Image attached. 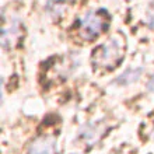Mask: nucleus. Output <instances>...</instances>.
<instances>
[{
  "mask_svg": "<svg viewBox=\"0 0 154 154\" xmlns=\"http://www.w3.org/2000/svg\"><path fill=\"white\" fill-rule=\"evenodd\" d=\"M109 25V16L105 10H90L80 17L77 31L81 39L93 41L105 32Z\"/></svg>",
  "mask_w": 154,
  "mask_h": 154,
  "instance_id": "1",
  "label": "nucleus"
},
{
  "mask_svg": "<svg viewBox=\"0 0 154 154\" xmlns=\"http://www.w3.org/2000/svg\"><path fill=\"white\" fill-rule=\"evenodd\" d=\"M146 24L154 29V2H151L146 11Z\"/></svg>",
  "mask_w": 154,
  "mask_h": 154,
  "instance_id": "6",
  "label": "nucleus"
},
{
  "mask_svg": "<svg viewBox=\"0 0 154 154\" xmlns=\"http://www.w3.org/2000/svg\"><path fill=\"white\" fill-rule=\"evenodd\" d=\"M142 72H143L142 69H128L125 73L119 76V79H118L116 81L122 85L132 84V83H134V81H137L139 79H140Z\"/></svg>",
  "mask_w": 154,
  "mask_h": 154,
  "instance_id": "5",
  "label": "nucleus"
},
{
  "mask_svg": "<svg viewBox=\"0 0 154 154\" xmlns=\"http://www.w3.org/2000/svg\"><path fill=\"white\" fill-rule=\"evenodd\" d=\"M20 20L16 17L7 18L6 14H3V27H2V45H3V48H11V45L20 38Z\"/></svg>",
  "mask_w": 154,
  "mask_h": 154,
  "instance_id": "3",
  "label": "nucleus"
},
{
  "mask_svg": "<svg viewBox=\"0 0 154 154\" xmlns=\"http://www.w3.org/2000/svg\"><path fill=\"white\" fill-rule=\"evenodd\" d=\"M125 39L122 35L116 34L111 37L104 45H100L93 52V62L95 66L116 67L123 59Z\"/></svg>",
  "mask_w": 154,
  "mask_h": 154,
  "instance_id": "2",
  "label": "nucleus"
},
{
  "mask_svg": "<svg viewBox=\"0 0 154 154\" xmlns=\"http://www.w3.org/2000/svg\"><path fill=\"white\" fill-rule=\"evenodd\" d=\"M147 90H149L150 93H154V73H153V76L150 77V80L147 81Z\"/></svg>",
  "mask_w": 154,
  "mask_h": 154,
  "instance_id": "8",
  "label": "nucleus"
},
{
  "mask_svg": "<svg viewBox=\"0 0 154 154\" xmlns=\"http://www.w3.org/2000/svg\"><path fill=\"white\" fill-rule=\"evenodd\" d=\"M70 0H46V11L52 18H60L66 14Z\"/></svg>",
  "mask_w": 154,
  "mask_h": 154,
  "instance_id": "4",
  "label": "nucleus"
},
{
  "mask_svg": "<svg viewBox=\"0 0 154 154\" xmlns=\"http://www.w3.org/2000/svg\"><path fill=\"white\" fill-rule=\"evenodd\" d=\"M29 154H51V149L46 143H37Z\"/></svg>",
  "mask_w": 154,
  "mask_h": 154,
  "instance_id": "7",
  "label": "nucleus"
}]
</instances>
